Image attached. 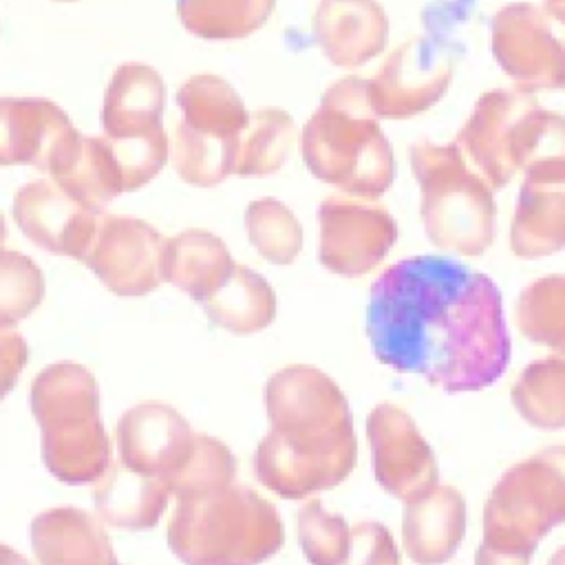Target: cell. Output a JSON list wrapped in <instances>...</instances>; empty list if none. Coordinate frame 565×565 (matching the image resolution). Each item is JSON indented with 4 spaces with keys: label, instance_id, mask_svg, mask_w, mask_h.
<instances>
[{
    "label": "cell",
    "instance_id": "obj_27",
    "mask_svg": "<svg viewBox=\"0 0 565 565\" xmlns=\"http://www.w3.org/2000/svg\"><path fill=\"white\" fill-rule=\"evenodd\" d=\"M294 119L285 110L265 108L249 113L247 126L238 135L234 174L265 177L276 172L294 146Z\"/></svg>",
    "mask_w": 565,
    "mask_h": 565
},
{
    "label": "cell",
    "instance_id": "obj_38",
    "mask_svg": "<svg viewBox=\"0 0 565 565\" xmlns=\"http://www.w3.org/2000/svg\"><path fill=\"white\" fill-rule=\"evenodd\" d=\"M4 238H7V225H4V216L0 214V249L4 245Z\"/></svg>",
    "mask_w": 565,
    "mask_h": 565
},
{
    "label": "cell",
    "instance_id": "obj_23",
    "mask_svg": "<svg viewBox=\"0 0 565 565\" xmlns=\"http://www.w3.org/2000/svg\"><path fill=\"white\" fill-rule=\"evenodd\" d=\"M31 545L40 563H115L102 523L79 508H55L31 523Z\"/></svg>",
    "mask_w": 565,
    "mask_h": 565
},
{
    "label": "cell",
    "instance_id": "obj_34",
    "mask_svg": "<svg viewBox=\"0 0 565 565\" xmlns=\"http://www.w3.org/2000/svg\"><path fill=\"white\" fill-rule=\"evenodd\" d=\"M298 539L311 563H344L351 550V527L338 514L322 508L318 499L305 503L298 512Z\"/></svg>",
    "mask_w": 565,
    "mask_h": 565
},
{
    "label": "cell",
    "instance_id": "obj_16",
    "mask_svg": "<svg viewBox=\"0 0 565 565\" xmlns=\"http://www.w3.org/2000/svg\"><path fill=\"white\" fill-rule=\"evenodd\" d=\"M115 435L121 463L159 477L166 486L185 463L192 448L190 424L161 402H143L124 411Z\"/></svg>",
    "mask_w": 565,
    "mask_h": 565
},
{
    "label": "cell",
    "instance_id": "obj_5",
    "mask_svg": "<svg viewBox=\"0 0 565 565\" xmlns=\"http://www.w3.org/2000/svg\"><path fill=\"white\" fill-rule=\"evenodd\" d=\"M276 508L245 486H221L179 499L168 545L174 556L194 565L256 563L282 545Z\"/></svg>",
    "mask_w": 565,
    "mask_h": 565
},
{
    "label": "cell",
    "instance_id": "obj_32",
    "mask_svg": "<svg viewBox=\"0 0 565 565\" xmlns=\"http://www.w3.org/2000/svg\"><path fill=\"white\" fill-rule=\"evenodd\" d=\"M236 477V459L218 439L192 433V448L185 463L168 479V490L177 499L201 494L232 483Z\"/></svg>",
    "mask_w": 565,
    "mask_h": 565
},
{
    "label": "cell",
    "instance_id": "obj_19",
    "mask_svg": "<svg viewBox=\"0 0 565 565\" xmlns=\"http://www.w3.org/2000/svg\"><path fill=\"white\" fill-rule=\"evenodd\" d=\"M311 33L331 64L355 68L384 51L388 20L375 0H320Z\"/></svg>",
    "mask_w": 565,
    "mask_h": 565
},
{
    "label": "cell",
    "instance_id": "obj_17",
    "mask_svg": "<svg viewBox=\"0 0 565 565\" xmlns=\"http://www.w3.org/2000/svg\"><path fill=\"white\" fill-rule=\"evenodd\" d=\"M510 247L521 258H539L565 247V161L536 163L525 170Z\"/></svg>",
    "mask_w": 565,
    "mask_h": 565
},
{
    "label": "cell",
    "instance_id": "obj_25",
    "mask_svg": "<svg viewBox=\"0 0 565 565\" xmlns=\"http://www.w3.org/2000/svg\"><path fill=\"white\" fill-rule=\"evenodd\" d=\"M234 260L225 243L205 230H185L166 241L163 278L190 294L196 302L205 300L232 271Z\"/></svg>",
    "mask_w": 565,
    "mask_h": 565
},
{
    "label": "cell",
    "instance_id": "obj_37",
    "mask_svg": "<svg viewBox=\"0 0 565 565\" xmlns=\"http://www.w3.org/2000/svg\"><path fill=\"white\" fill-rule=\"evenodd\" d=\"M545 11L565 24V0H545Z\"/></svg>",
    "mask_w": 565,
    "mask_h": 565
},
{
    "label": "cell",
    "instance_id": "obj_20",
    "mask_svg": "<svg viewBox=\"0 0 565 565\" xmlns=\"http://www.w3.org/2000/svg\"><path fill=\"white\" fill-rule=\"evenodd\" d=\"M466 530V501L450 486H435L426 494L404 501L402 541L417 563L448 561Z\"/></svg>",
    "mask_w": 565,
    "mask_h": 565
},
{
    "label": "cell",
    "instance_id": "obj_3",
    "mask_svg": "<svg viewBox=\"0 0 565 565\" xmlns=\"http://www.w3.org/2000/svg\"><path fill=\"white\" fill-rule=\"evenodd\" d=\"M300 150L311 174L342 192L377 196L393 183V150L371 108L369 79L342 77L327 88Z\"/></svg>",
    "mask_w": 565,
    "mask_h": 565
},
{
    "label": "cell",
    "instance_id": "obj_12",
    "mask_svg": "<svg viewBox=\"0 0 565 565\" xmlns=\"http://www.w3.org/2000/svg\"><path fill=\"white\" fill-rule=\"evenodd\" d=\"M450 79V51L426 35H417L395 49L369 79V102L377 117L406 119L437 104Z\"/></svg>",
    "mask_w": 565,
    "mask_h": 565
},
{
    "label": "cell",
    "instance_id": "obj_31",
    "mask_svg": "<svg viewBox=\"0 0 565 565\" xmlns=\"http://www.w3.org/2000/svg\"><path fill=\"white\" fill-rule=\"evenodd\" d=\"M245 227L258 254L276 265H289L302 247L300 223L276 199L252 201L245 212Z\"/></svg>",
    "mask_w": 565,
    "mask_h": 565
},
{
    "label": "cell",
    "instance_id": "obj_24",
    "mask_svg": "<svg viewBox=\"0 0 565 565\" xmlns=\"http://www.w3.org/2000/svg\"><path fill=\"white\" fill-rule=\"evenodd\" d=\"M177 104L183 113V128L201 139L232 146L247 126L249 113L238 93L216 75H194L177 90Z\"/></svg>",
    "mask_w": 565,
    "mask_h": 565
},
{
    "label": "cell",
    "instance_id": "obj_6",
    "mask_svg": "<svg viewBox=\"0 0 565 565\" xmlns=\"http://www.w3.org/2000/svg\"><path fill=\"white\" fill-rule=\"evenodd\" d=\"M565 521V446L512 466L494 486L483 514L479 563H527L539 541Z\"/></svg>",
    "mask_w": 565,
    "mask_h": 565
},
{
    "label": "cell",
    "instance_id": "obj_11",
    "mask_svg": "<svg viewBox=\"0 0 565 565\" xmlns=\"http://www.w3.org/2000/svg\"><path fill=\"white\" fill-rule=\"evenodd\" d=\"M166 238L146 221L99 212L84 263L117 296H143L163 280Z\"/></svg>",
    "mask_w": 565,
    "mask_h": 565
},
{
    "label": "cell",
    "instance_id": "obj_30",
    "mask_svg": "<svg viewBox=\"0 0 565 565\" xmlns=\"http://www.w3.org/2000/svg\"><path fill=\"white\" fill-rule=\"evenodd\" d=\"M516 324L527 340L565 358V274L539 278L521 291Z\"/></svg>",
    "mask_w": 565,
    "mask_h": 565
},
{
    "label": "cell",
    "instance_id": "obj_26",
    "mask_svg": "<svg viewBox=\"0 0 565 565\" xmlns=\"http://www.w3.org/2000/svg\"><path fill=\"white\" fill-rule=\"evenodd\" d=\"M199 305L216 327L236 335L265 329L276 313L274 289L260 274L238 263H234L227 278Z\"/></svg>",
    "mask_w": 565,
    "mask_h": 565
},
{
    "label": "cell",
    "instance_id": "obj_13",
    "mask_svg": "<svg viewBox=\"0 0 565 565\" xmlns=\"http://www.w3.org/2000/svg\"><path fill=\"white\" fill-rule=\"evenodd\" d=\"M366 435L375 479L388 494L411 501L437 486L435 452L406 411L393 404L375 406L366 419Z\"/></svg>",
    "mask_w": 565,
    "mask_h": 565
},
{
    "label": "cell",
    "instance_id": "obj_35",
    "mask_svg": "<svg viewBox=\"0 0 565 565\" xmlns=\"http://www.w3.org/2000/svg\"><path fill=\"white\" fill-rule=\"evenodd\" d=\"M349 561L358 563H397L399 552L384 525L380 523H358L351 527V550Z\"/></svg>",
    "mask_w": 565,
    "mask_h": 565
},
{
    "label": "cell",
    "instance_id": "obj_15",
    "mask_svg": "<svg viewBox=\"0 0 565 565\" xmlns=\"http://www.w3.org/2000/svg\"><path fill=\"white\" fill-rule=\"evenodd\" d=\"M13 218L40 249L82 260L97 225V214L53 179L22 185L13 196Z\"/></svg>",
    "mask_w": 565,
    "mask_h": 565
},
{
    "label": "cell",
    "instance_id": "obj_9",
    "mask_svg": "<svg viewBox=\"0 0 565 565\" xmlns=\"http://www.w3.org/2000/svg\"><path fill=\"white\" fill-rule=\"evenodd\" d=\"M320 263L340 276H362L388 254L397 225L384 205L364 194H331L318 207Z\"/></svg>",
    "mask_w": 565,
    "mask_h": 565
},
{
    "label": "cell",
    "instance_id": "obj_36",
    "mask_svg": "<svg viewBox=\"0 0 565 565\" xmlns=\"http://www.w3.org/2000/svg\"><path fill=\"white\" fill-rule=\"evenodd\" d=\"M26 360V340L18 331L0 329V402L15 386Z\"/></svg>",
    "mask_w": 565,
    "mask_h": 565
},
{
    "label": "cell",
    "instance_id": "obj_8",
    "mask_svg": "<svg viewBox=\"0 0 565 565\" xmlns=\"http://www.w3.org/2000/svg\"><path fill=\"white\" fill-rule=\"evenodd\" d=\"M166 84L146 64H121L106 88L102 126L121 170L124 192H135L161 172L168 161L163 130Z\"/></svg>",
    "mask_w": 565,
    "mask_h": 565
},
{
    "label": "cell",
    "instance_id": "obj_21",
    "mask_svg": "<svg viewBox=\"0 0 565 565\" xmlns=\"http://www.w3.org/2000/svg\"><path fill=\"white\" fill-rule=\"evenodd\" d=\"M49 174L95 214L124 192L121 170L106 137H86L77 128L55 157Z\"/></svg>",
    "mask_w": 565,
    "mask_h": 565
},
{
    "label": "cell",
    "instance_id": "obj_40",
    "mask_svg": "<svg viewBox=\"0 0 565 565\" xmlns=\"http://www.w3.org/2000/svg\"><path fill=\"white\" fill-rule=\"evenodd\" d=\"M563 44H565V40H563ZM563 88H565V84H563Z\"/></svg>",
    "mask_w": 565,
    "mask_h": 565
},
{
    "label": "cell",
    "instance_id": "obj_14",
    "mask_svg": "<svg viewBox=\"0 0 565 565\" xmlns=\"http://www.w3.org/2000/svg\"><path fill=\"white\" fill-rule=\"evenodd\" d=\"M534 104L536 99L525 90H490L479 97L452 143L492 190L503 188L516 174L514 135L523 113Z\"/></svg>",
    "mask_w": 565,
    "mask_h": 565
},
{
    "label": "cell",
    "instance_id": "obj_4",
    "mask_svg": "<svg viewBox=\"0 0 565 565\" xmlns=\"http://www.w3.org/2000/svg\"><path fill=\"white\" fill-rule=\"evenodd\" d=\"M31 413L40 424L42 461L53 477L82 486L110 463V439L99 417V388L93 373L73 362L40 371L31 384Z\"/></svg>",
    "mask_w": 565,
    "mask_h": 565
},
{
    "label": "cell",
    "instance_id": "obj_10",
    "mask_svg": "<svg viewBox=\"0 0 565 565\" xmlns=\"http://www.w3.org/2000/svg\"><path fill=\"white\" fill-rule=\"evenodd\" d=\"M492 55L519 90H554L565 84V44L539 4L512 2L494 13Z\"/></svg>",
    "mask_w": 565,
    "mask_h": 565
},
{
    "label": "cell",
    "instance_id": "obj_2",
    "mask_svg": "<svg viewBox=\"0 0 565 565\" xmlns=\"http://www.w3.org/2000/svg\"><path fill=\"white\" fill-rule=\"evenodd\" d=\"M271 430L258 444V481L285 499L338 486L355 466L358 444L347 397L305 364L274 373L265 388Z\"/></svg>",
    "mask_w": 565,
    "mask_h": 565
},
{
    "label": "cell",
    "instance_id": "obj_1",
    "mask_svg": "<svg viewBox=\"0 0 565 565\" xmlns=\"http://www.w3.org/2000/svg\"><path fill=\"white\" fill-rule=\"evenodd\" d=\"M375 358L448 393L490 386L510 362L497 285L446 256H413L384 269L366 307Z\"/></svg>",
    "mask_w": 565,
    "mask_h": 565
},
{
    "label": "cell",
    "instance_id": "obj_39",
    "mask_svg": "<svg viewBox=\"0 0 565 565\" xmlns=\"http://www.w3.org/2000/svg\"><path fill=\"white\" fill-rule=\"evenodd\" d=\"M552 561H554V563H563V561H565V547H563L558 554H554Z\"/></svg>",
    "mask_w": 565,
    "mask_h": 565
},
{
    "label": "cell",
    "instance_id": "obj_18",
    "mask_svg": "<svg viewBox=\"0 0 565 565\" xmlns=\"http://www.w3.org/2000/svg\"><path fill=\"white\" fill-rule=\"evenodd\" d=\"M73 132L68 115L51 99L0 97V166L49 172Z\"/></svg>",
    "mask_w": 565,
    "mask_h": 565
},
{
    "label": "cell",
    "instance_id": "obj_28",
    "mask_svg": "<svg viewBox=\"0 0 565 565\" xmlns=\"http://www.w3.org/2000/svg\"><path fill=\"white\" fill-rule=\"evenodd\" d=\"M510 397L532 426L565 428V358L550 353L532 362L512 384Z\"/></svg>",
    "mask_w": 565,
    "mask_h": 565
},
{
    "label": "cell",
    "instance_id": "obj_29",
    "mask_svg": "<svg viewBox=\"0 0 565 565\" xmlns=\"http://www.w3.org/2000/svg\"><path fill=\"white\" fill-rule=\"evenodd\" d=\"M276 0H177L181 24L205 40L245 38L271 15Z\"/></svg>",
    "mask_w": 565,
    "mask_h": 565
},
{
    "label": "cell",
    "instance_id": "obj_33",
    "mask_svg": "<svg viewBox=\"0 0 565 565\" xmlns=\"http://www.w3.org/2000/svg\"><path fill=\"white\" fill-rule=\"evenodd\" d=\"M44 298V276L24 254L0 249V329L24 320Z\"/></svg>",
    "mask_w": 565,
    "mask_h": 565
},
{
    "label": "cell",
    "instance_id": "obj_22",
    "mask_svg": "<svg viewBox=\"0 0 565 565\" xmlns=\"http://www.w3.org/2000/svg\"><path fill=\"white\" fill-rule=\"evenodd\" d=\"M93 499L97 516L121 530H150L166 512L170 490L166 481L152 475L130 470L119 461L106 466L93 481Z\"/></svg>",
    "mask_w": 565,
    "mask_h": 565
},
{
    "label": "cell",
    "instance_id": "obj_7",
    "mask_svg": "<svg viewBox=\"0 0 565 565\" xmlns=\"http://www.w3.org/2000/svg\"><path fill=\"white\" fill-rule=\"evenodd\" d=\"M411 168L422 188L426 236L437 247L461 256L483 254L494 236L492 188L452 143H413Z\"/></svg>",
    "mask_w": 565,
    "mask_h": 565
}]
</instances>
